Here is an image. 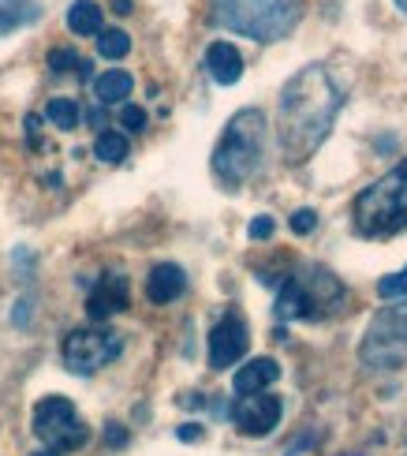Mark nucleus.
Masks as SVG:
<instances>
[{
  "label": "nucleus",
  "mask_w": 407,
  "mask_h": 456,
  "mask_svg": "<svg viewBox=\"0 0 407 456\" xmlns=\"http://www.w3.org/2000/svg\"><path fill=\"white\" fill-rule=\"evenodd\" d=\"M247 345H250V333H247V322L240 311H228L217 326L209 333V367L213 370H224L232 363H240L247 355Z\"/></svg>",
  "instance_id": "obj_9"
},
{
  "label": "nucleus",
  "mask_w": 407,
  "mask_h": 456,
  "mask_svg": "<svg viewBox=\"0 0 407 456\" xmlns=\"http://www.w3.org/2000/svg\"><path fill=\"white\" fill-rule=\"evenodd\" d=\"M94 154H98L105 165H120L127 158V139L120 131H102L98 142H94Z\"/></svg>",
  "instance_id": "obj_18"
},
{
  "label": "nucleus",
  "mask_w": 407,
  "mask_h": 456,
  "mask_svg": "<svg viewBox=\"0 0 407 456\" xmlns=\"http://www.w3.org/2000/svg\"><path fill=\"white\" fill-rule=\"evenodd\" d=\"M359 355L366 367H378V370H393L407 363V299L370 318Z\"/></svg>",
  "instance_id": "obj_6"
},
{
  "label": "nucleus",
  "mask_w": 407,
  "mask_h": 456,
  "mask_svg": "<svg viewBox=\"0 0 407 456\" xmlns=\"http://www.w3.org/2000/svg\"><path fill=\"white\" fill-rule=\"evenodd\" d=\"M34 456H56V452H53V449H45V452H34Z\"/></svg>",
  "instance_id": "obj_29"
},
{
  "label": "nucleus",
  "mask_w": 407,
  "mask_h": 456,
  "mask_svg": "<svg viewBox=\"0 0 407 456\" xmlns=\"http://www.w3.org/2000/svg\"><path fill=\"white\" fill-rule=\"evenodd\" d=\"M378 296L381 299H407V270L403 273H389L378 281Z\"/></svg>",
  "instance_id": "obj_21"
},
{
  "label": "nucleus",
  "mask_w": 407,
  "mask_h": 456,
  "mask_svg": "<svg viewBox=\"0 0 407 456\" xmlns=\"http://www.w3.org/2000/svg\"><path fill=\"white\" fill-rule=\"evenodd\" d=\"M176 438H180V442H199V438H202V427H199V423H183V427L176 430Z\"/></svg>",
  "instance_id": "obj_26"
},
{
  "label": "nucleus",
  "mask_w": 407,
  "mask_h": 456,
  "mask_svg": "<svg viewBox=\"0 0 407 456\" xmlns=\"http://www.w3.org/2000/svg\"><path fill=\"white\" fill-rule=\"evenodd\" d=\"M344 109V94L329 79L322 64L299 68L284 83L277 102V139L288 165H303L314 158V150L329 139L337 124V112Z\"/></svg>",
  "instance_id": "obj_1"
},
{
  "label": "nucleus",
  "mask_w": 407,
  "mask_h": 456,
  "mask_svg": "<svg viewBox=\"0 0 407 456\" xmlns=\"http://www.w3.org/2000/svg\"><path fill=\"white\" fill-rule=\"evenodd\" d=\"M75 64H79V56H75V49H53L49 53V68L61 75V71H71Z\"/></svg>",
  "instance_id": "obj_22"
},
{
  "label": "nucleus",
  "mask_w": 407,
  "mask_h": 456,
  "mask_svg": "<svg viewBox=\"0 0 407 456\" xmlns=\"http://www.w3.org/2000/svg\"><path fill=\"white\" fill-rule=\"evenodd\" d=\"M120 352H124V337L120 333H112V330H90V326L86 330H71L64 337V348H61L64 367L71 374H79V378L109 367Z\"/></svg>",
  "instance_id": "obj_8"
},
{
  "label": "nucleus",
  "mask_w": 407,
  "mask_h": 456,
  "mask_svg": "<svg viewBox=\"0 0 407 456\" xmlns=\"http://www.w3.org/2000/svg\"><path fill=\"white\" fill-rule=\"evenodd\" d=\"M318 228V214L314 210H296L292 214V232L296 236H306V232H314Z\"/></svg>",
  "instance_id": "obj_23"
},
{
  "label": "nucleus",
  "mask_w": 407,
  "mask_h": 456,
  "mask_svg": "<svg viewBox=\"0 0 407 456\" xmlns=\"http://www.w3.org/2000/svg\"><path fill=\"white\" fill-rule=\"evenodd\" d=\"M45 117L61 131H75V127H79V105H75L71 98H53L45 105Z\"/></svg>",
  "instance_id": "obj_19"
},
{
  "label": "nucleus",
  "mask_w": 407,
  "mask_h": 456,
  "mask_svg": "<svg viewBox=\"0 0 407 456\" xmlns=\"http://www.w3.org/2000/svg\"><path fill=\"white\" fill-rule=\"evenodd\" d=\"M68 27H71V34H79V37L102 34V8L94 4V0H75V4L68 8Z\"/></svg>",
  "instance_id": "obj_15"
},
{
  "label": "nucleus",
  "mask_w": 407,
  "mask_h": 456,
  "mask_svg": "<svg viewBox=\"0 0 407 456\" xmlns=\"http://www.w3.org/2000/svg\"><path fill=\"white\" fill-rule=\"evenodd\" d=\"M281 411H284L281 396L250 393V396H240L236 408H232V423L243 434H250V438H265V434L281 423Z\"/></svg>",
  "instance_id": "obj_10"
},
{
  "label": "nucleus",
  "mask_w": 407,
  "mask_h": 456,
  "mask_svg": "<svg viewBox=\"0 0 407 456\" xmlns=\"http://www.w3.org/2000/svg\"><path fill=\"white\" fill-rule=\"evenodd\" d=\"M277 378H281V363H277V359L258 355V359H250V363H243L236 370V378H232V389H236L240 396H250V393L269 389Z\"/></svg>",
  "instance_id": "obj_12"
},
{
  "label": "nucleus",
  "mask_w": 407,
  "mask_h": 456,
  "mask_svg": "<svg viewBox=\"0 0 407 456\" xmlns=\"http://www.w3.org/2000/svg\"><path fill=\"white\" fill-rule=\"evenodd\" d=\"M37 19V0H0V34L19 30Z\"/></svg>",
  "instance_id": "obj_17"
},
{
  "label": "nucleus",
  "mask_w": 407,
  "mask_h": 456,
  "mask_svg": "<svg viewBox=\"0 0 407 456\" xmlns=\"http://www.w3.org/2000/svg\"><path fill=\"white\" fill-rule=\"evenodd\" d=\"M396 4H400V8H403V12H407V0H396Z\"/></svg>",
  "instance_id": "obj_30"
},
{
  "label": "nucleus",
  "mask_w": 407,
  "mask_h": 456,
  "mask_svg": "<svg viewBox=\"0 0 407 456\" xmlns=\"http://www.w3.org/2000/svg\"><path fill=\"white\" fill-rule=\"evenodd\" d=\"M34 434L53 452H71V449L86 445V438H90V430L79 419V411H75V404L64 401V396H45V401H37V408H34Z\"/></svg>",
  "instance_id": "obj_7"
},
{
  "label": "nucleus",
  "mask_w": 407,
  "mask_h": 456,
  "mask_svg": "<svg viewBox=\"0 0 407 456\" xmlns=\"http://www.w3.org/2000/svg\"><path fill=\"white\" fill-rule=\"evenodd\" d=\"M299 0H213V23L255 42H277L299 23Z\"/></svg>",
  "instance_id": "obj_4"
},
{
  "label": "nucleus",
  "mask_w": 407,
  "mask_h": 456,
  "mask_svg": "<svg viewBox=\"0 0 407 456\" xmlns=\"http://www.w3.org/2000/svg\"><path fill=\"white\" fill-rule=\"evenodd\" d=\"M206 68H209L213 83L232 86V83H240V75H243V56L232 42H213L206 49Z\"/></svg>",
  "instance_id": "obj_13"
},
{
  "label": "nucleus",
  "mask_w": 407,
  "mask_h": 456,
  "mask_svg": "<svg viewBox=\"0 0 407 456\" xmlns=\"http://www.w3.org/2000/svg\"><path fill=\"white\" fill-rule=\"evenodd\" d=\"M124 307H127V277L124 273H105L94 284V292L86 296V314L94 322H105L112 314H120Z\"/></svg>",
  "instance_id": "obj_11"
},
{
  "label": "nucleus",
  "mask_w": 407,
  "mask_h": 456,
  "mask_svg": "<svg viewBox=\"0 0 407 456\" xmlns=\"http://www.w3.org/2000/svg\"><path fill=\"white\" fill-rule=\"evenodd\" d=\"M112 12L116 15H127L131 12V0H112Z\"/></svg>",
  "instance_id": "obj_28"
},
{
  "label": "nucleus",
  "mask_w": 407,
  "mask_h": 456,
  "mask_svg": "<svg viewBox=\"0 0 407 456\" xmlns=\"http://www.w3.org/2000/svg\"><path fill=\"white\" fill-rule=\"evenodd\" d=\"M355 232L366 240H389L407 228V158L389 168L378 183H370L366 191H359L355 206Z\"/></svg>",
  "instance_id": "obj_3"
},
{
  "label": "nucleus",
  "mask_w": 407,
  "mask_h": 456,
  "mask_svg": "<svg viewBox=\"0 0 407 456\" xmlns=\"http://www.w3.org/2000/svg\"><path fill=\"white\" fill-rule=\"evenodd\" d=\"M187 289V277L176 262H161V265H153L150 277H146V296L150 303H172V299H180Z\"/></svg>",
  "instance_id": "obj_14"
},
{
  "label": "nucleus",
  "mask_w": 407,
  "mask_h": 456,
  "mask_svg": "<svg viewBox=\"0 0 407 456\" xmlns=\"http://www.w3.org/2000/svg\"><path fill=\"white\" fill-rule=\"evenodd\" d=\"M120 120H124V127H127V131H146V112H142L139 105H124Z\"/></svg>",
  "instance_id": "obj_24"
},
{
  "label": "nucleus",
  "mask_w": 407,
  "mask_h": 456,
  "mask_svg": "<svg viewBox=\"0 0 407 456\" xmlns=\"http://www.w3.org/2000/svg\"><path fill=\"white\" fill-rule=\"evenodd\" d=\"M262 154H265V117L262 109H243L228 120L217 150H213V176L224 187H240L262 168Z\"/></svg>",
  "instance_id": "obj_2"
},
{
  "label": "nucleus",
  "mask_w": 407,
  "mask_h": 456,
  "mask_svg": "<svg viewBox=\"0 0 407 456\" xmlns=\"http://www.w3.org/2000/svg\"><path fill=\"white\" fill-rule=\"evenodd\" d=\"M105 438H109V445H124L127 442V430H120V423H109Z\"/></svg>",
  "instance_id": "obj_27"
},
{
  "label": "nucleus",
  "mask_w": 407,
  "mask_h": 456,
  "mask_svg": "<svg viewBox=\"0 0 407 456\" xmlns=\"http://www.w3.org/2000/svg\"><path fill=\"white\" fill-rule=\"evenodd\" d=\"M247 232H250V240H269L273 236V217H255Z\"/></svg>",
  "instance_id": "obj_25"
},
{
  "label": "nucleus",
  "mask_w": 407,
  "mask_h": 456,
  "mask_svg": "<svg viewBox=\"0 0 407 456\" xmlns=\"http://www.w3.org/2000/svg\"><path fill=\"white\" fill-rule=\"evenodd\" d=\"M344 303V289H340V281L333 273H325V270H310L303 277H292L281 289L277 296V314L281 318H322L325 311H337Z\"/></svg>",
  "instance_id": "obj_5"
},
{
  "label": "nucleus",
  "mask_w": 407,
  "mask_h": 456,
  "mask_svg": "<svg viewBox=\"0 0 407 456\" xmlns=\"http://www.w3.org/2000/svg\"><path fill=\"white\" fill-rule=\"evenodd\" d=\"M98 53L105 56V61H120V56L131 53V37L124 30H102L98 34Z\"/></svg>",
  "instance_id": "obj_20"
},
{
  "label": "nucleus",
  "mask_w": 407,
  "mask_h": 456,
  "mask_svg": "<svg viewBox=\"0 0 407 456\" xmlns=\"http://www.w3.org/2000/svg\"><path fill=\"white\" fill-rule=\"evenodd\" d=\"M131 86H134V79H131L127 71H105V75H98V79H94V94H98L102 105L124 102L127 94H131Z\"/></svg>",
  "instance_id": "obj_16"
}]
</instances>
